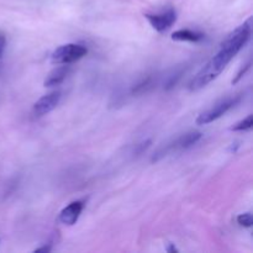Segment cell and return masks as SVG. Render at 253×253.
I'll list each match as a JSON object with an SVG mask.
<instances>
[{
    "label": "cell",
    "mask_w": 253,
    "mask_h": 253,
    "mask_svg": "<svg viewBox=\"0 0 253 253\" xmlns=\"http://www.w3.org/2000/svg\"><path fill=\"white\" fill-rule=\"evenodd\" d=\"M250 36H251V26L247 22L242 24L234 32H231L226 37V40L222 42L216 56L210 59L207 66L203 67L199 73L190 82V90H199V89L208 85L210 82L216 79L220 76V73L226 68L229 62L244 48V46L250 40Z\"/></svg>",
    "instance_id": "6da1fadb"
},
{
    "label": "cell",
    "mask_w": 253,
    "mask_h": 253,
    "mask_svg": "<svg viewBox=\"0 0 253 253\" xmlns=\"http://www.w3.org/2000/svg\"><path fill=\"white\" fill-rule=\"evenodd\" d=\"M202 132H199V131H190V132L184 133V135L178 137L175 141H173L172 143H168V145H165L163 147H161L160 150L155 153L152 161L153 162H157L161 158L166 157L167 155L172 153L173 151L187 150V148L194 146L195 143L202 138Z\"/></svg>",
    "instance_id": "7a4b0ae2"
},
{
    "label": "cell",
    "mask_w": 253,
    "mask_h": 253,
    "mask_svg": "<svg viewBox=\"0 0 253 253\" xmlns=\"http://www.w3.org/2000/svg\"><path fill=\"white\" fill-rule=\"evenodd\" d=\"M88 49L86 47L78 43H67L58 47L52 53L51 61L54 64H71L77 62L78 59L83 58L86 54Z\"/></svg>",
    "instance_id": "3957f363"
},
{
    "label": "cell",
    "mask_w": 253,
    "mask_h": 253,
    "mask_svg": "<svg viewBox=\"0 0 253 253\" xmlns=\"http://www.w3.org/2000/svg\"><path fill=\"white\" fill-rule=\"evenodd\" d=\"M239 101L240 96H232V98L222 99L219 103H216L215 105H212L211 108L200 114L197 118V124L198 125H208V124L217 120V119L221 118L224 114H226L230 109L234 108Z\"/></svg>",
    "instance_id": "277c9868"
},
{
    "label": "cell",
    "mask_w": 253,
    "mask_h": 253,
    "mask_svg": "<svg viewBox=\"0 0 253 253\" xmlns=\"http://www.w3.org/2000/svg\"><path fill=\"white\" fill-rule=\"evenodd\" d=\"M145 17L156 31L166 32L177 21V12L173 7H169V9L157 12V14H146Z\"/></svg>",
    "instance_id": "5b68a950"
},
{
    "label": "cell",
    "mask_w": 253,
    "mask_h": 253,
    "mask_svg": "<svg viewBox=\"0 0 253 253\" xmlns=\"http://www.w3.org/2000/svg\"><path fill=\"white\" fill-rule=\"evenodd\" d=\"M59 100H61V91L58 90L51 91V93L41 96V98L35 103L34 109H32L34 115L37 116V118L47 115V114L51 113V111L58 105Z\"/></svg>",
    "instance_id": "8992f818"
},
{
    "label": "cell",
    "mask_w": 253,
    "mask_h": 253,
    "mask_svg": "<svg viewBox=\"0 0 253 253\" xmlns=\"http://www.w3.org/2000/svg\"><path fill=\"white\" fill-rule=\"evenodd\" d=\"M84 204L82 202H73L64 208L59 214V221L67 226H72L78 221L82 211H83Z\"/></svg>",
    "instance_id": "52a82bcc"
},
{
    "label": "cell",
    "mask_w": 253,
    "mask_h": 253,
    "mask_svg": "<svg viewBox=\"0 0 253 253\" xmlns=\"http://www.w3.org/2000/svg\"><path fill=\"white\" fill-rule=\"evenodd\" d=\"M69 72H71V67L68 64H62V66L57 67L44 79V86L51 88V86L59 85L61 83H63V81L67 78Z\"/></svg>",
    "instance_id": "ba28073f"
},
{
    "label": "cell",
    "mask_w": 253,
    "mask_h": 253,
    "mask_svg": "<svg viewBox=\"0 0 253 253\" xmlns=\"http://www.w3.org/2000/svg\"><path fill=\"white\" fill-rule=\"evenodd\" d=\"M204 39V35L202 32L193 31V30H178V31L173 32L172 40L175 41H187V42H199Z\"/></svg>",
    "instance_id": "9c48e42d"
},
{
    "label": "cell",
    "mask_w": 253,
    "mask_h": 253,
    "mask_svg": "<svg viewBox=\"0 0 253 253\" xmlns=\"http://www.w3.org/2000/svg\"><path fill=\"white\" fill-rule=\"evenodd\" d=\"M253 126V115H249L244 120L239 121V123L235 124L234 126H231L230 130L231 131H247L251 130Z\"/></svg>",
    "instance_id": "30bf717a"
},
{
    "label": "cell",
    "mask_w": 253,
    "mask_h": 253,
    "mask_svg": "<svg viewBox=\"0 0 253 253\" xmlns=\"http://www.w3.org/2000/svg\"><path fill=\"white\" fill-rule=\"evenodd\" d=\"M237 222H239V224L244 227H251L253 225L252 214H250V212L241 214L240 216H237Z\"/></svg>",
    "instance_id": "8fae6325"
},
{
    "label": "cell",
    "mask_w": 253,
    "mask_h": 253,
    "mask_svg": "<svg viewBox=\"0 0 253 253\" xmlns=\"http://www.w3.org/2000/svg\"><path fill=\"white\" fill-rule=\"evenodd\" d=\"M250 67H251V62H249V63H247V64H245V67H244V68L241 69V71L239 72V73H237L236 78H235L234 81H232V83H234V84H235V83H237V82H239L240 79H241L242 77H244L245 74H246V72L249 71V69H250Z\"/></svg>",
    "instance_id": "7c38bea8"
},
{
    "label": "cell",
    "mask_w": 253,
    "mask_h": 253,
    "mask_svg": "<svg viewBox=\"0 0 253 253\" xmlns=\"http://www.w3.org/2000/svg\"><path fill=\"white\" fill-rule=\"evenodd\" d=\"M5 46H6V40H5V37L2 35H0V57L4 53Z\"/></svg>",
    "instance_id": "4fadbf2b"
},
{
    "label": "cell",
    "mask_w": 253,
    "mask_h": 253,
    "mask_svg": "<svg viewBox=\"0 0 253 253\" xmlns=\"http://www.w3.org/2000/svg\"><path fill=\"white\" fill-rule=\"evenodd\" d=\"M51 251V246H43L41 249H37L35 250V252H49Z\"/></svg>",
    "instance_id": "5bb4252c"
},
{
    "label": "cell",
    "mask_w": 253,
    "mask_h": 253,
    "mask_svg": "<svg viewBox=\"0 0 253 253\" xmlns=\"http://www.w3.org/2000/svg\"><path fill=\"white\" fill-rule=\"evenodd\" d=\"M167 251H168V252H170V253H172V252H178V250H177V249H175V247H174V246H173V245H170V246H169V247H168V249H167Z\"/></svg>",
    "instance_id": "9a60e30c"
}]
</instances>
